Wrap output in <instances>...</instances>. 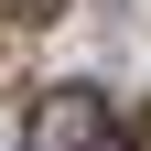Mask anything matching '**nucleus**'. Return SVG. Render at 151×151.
<instances>
[{"instance_id": "1", "label": "nucleus", "mask_w": 151, "mask_h": 151, "mask_svg": "<svg viewBox=\"0 0 151 151\" xmlns=\"http://www.w3.org/2000/svg\"><path fill=\"white\" fill-rule=\"evenodd\" d=\"M22 151H129V129H119V108H108L97 86H54L22 119Z\"/></svg>"}]
</instances>
